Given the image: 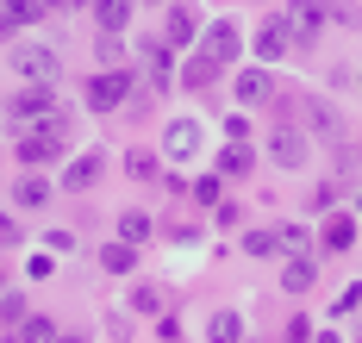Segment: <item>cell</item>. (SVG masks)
Returning a JSON list of instances; mask_svg holds the SVG:
<instances>
[{"mask_svg":"<svg viewBox=\"0 0 362 343\" xmlns=\"http://www.w3.org/2000/svg\"><path fill=\"white\" fill-rule=\"evenodd\" d=\"M238 50H244V32H238L231 19H213V32H206V56L225 69V63H238Z\"/></svg>","mask_w":362,"mask_h":343,"instance_id":"ba28073f","label":"cell"},{"mask_svg":"<svg viewBox=\"0 0 362 343\" xmlns=\"http://www.w3.org/2000/svg\"><path fill=\"white\" fill-rule=\"evenodd\" d=\"M256 169V156H250V144H244V138H231V150L218 156V175H250Z\"/></svg>","mask_w":362,"mask_h":343,"instance_id":"ac0fdd59","label":"cell"},{"mask_svg":"<svg viewBox=\"0 0 362 343\" xmlns=\"http://www.w3.org/2000/svg\"><path fill=\"white\" fill-rule=\"evenodd\" d=\"M0 325H6V331L25 325V306H19V300H0Z\"/></svg>","mask_w":362,"mask_h":343,"instance_id":"4316f807","label":"cell"},{"mask_svg":"<svg viewBox=\"0 0 362 343\" xmlns=\"http://www.w3.org/2000/svg\"><path fill=\"white\" fill-rule=\"evenodd\" d=\"M288 50H293V19H262V32H256V56L275 63V56H288Z\"/></svg>","mask_w":362,"mask_h":343,"instance_id":"52a82bcc","label":"cell"},{"mask_svg":"<svg viewBox=\"0 0 362 343\" xmlns=\"http://www.w3.org/2000/svg\"><path fill=\"white\" fill-rule=\"evenodd\" d=\"M293 44H313L319 38V25H325V0H293Z\"/></svg>","mask_w":362,"mask_h":343,"instance_id":"30bf717a","label":"cell"},{"mask_svg":"<svg viewBox=\"0 0 362 343\" xmlns=\"http://www.w3.org/2000/svg\"><path fill=\"white\" fill-rule=\"evenodd\" d=\"M37 13H44L37 0H0V32H25Z\"/></svg>","mask_w":362,"mask_h":343,"instance_id":"9a60e30c","label":"cell"},{"mask_svg":"<svg viewBox=\"0 0 362 343\" xmlns=\"http://www.w3.org/2000/svg\"><path fill=\"white\" fill-rule=\"evenodd\" d=\"M50 331H57L50 318H32V325H25V343H50Z\"/></svg>","mask_w":362,"mask_h":343,"instance_id":"83f0119b","label":"cell"},{"mask_svg":"<svg viewBox=\"0 0 362 343\" xmlns=\"http://www.w3.org/2000/svg\"><path fill=\"white\" fill-rule=\"evenodd\" d=\"M100 268H107V275H132V268H138V243H125V237H112L107 250H100Z\"/></svg>","mask_w":362,"mask_h":343,"instance_id":"5bb4252c","label":"cell"},{"mask_svg":"<svg viewBox=\"0 0 362 343\" xmlns=\"http://www.w3.org/2000/svg\"><path fill=\"white\" fill-rule=\"evenodd\" d=\"M94 19H100V32H125V19H132V0H94Z\"/></svg>","mask_w":362,"mask_h":343,"instance_id":"e0dca14e","label":"cell"},{"mask_svg":"<svg viewBox=\"0 0 362 343\" xmlns=\"http://www.w3.org/2000/svg\"><path fill=\"white\" fill-rule=\"evenodd\" d=\"M313 281H319V268L306 263V256H288V268H281V287H288V294H313Z\"/></svg>","mask_w":362,"mask_h":343,"instance_id":"2e32d148","label":"cell"},{"mask_svg":"<svg viewBox=\"0 0 362 343\" xmlns=\"http://www.w3.org/2000/svg\"><path fill=\"white\" fill-rule=\"evenodd\" d=\"M262 144H269V156H275L281 169H306V156H313V138H306L300 125H275Z\"/></svg>","mask_w":362,"mask_h":343,"instance_id":"277c9868","label":"cell"},{"mask_svg":"<svg viewBox=\"0 0 362 343\" xmlns=\"http://www.w3.org/2000/svg\"><path fill=\"white\" fill-rule=\"evenodd\" d=\"M156 6H163V0H156Z\"/></svg>","mask_w":362,"mask_h":343,"instance_id":"1f68e13d","label":"cell"},{"mask_svg":"<svg viewBox=\"0 0 362 343\" xmlns=\"http://www.w3.org/2000/svg\"><path fill=\"white\" fill-rule=\"evenodd\" d=\"M350 243H356V219H344V212L325 219V250H350Z\"/></svg>","mask_w":362,"mask_h":343,"instance_id":"7402d4cb","label":"cell"},{"mask_svg":"<svg viewBox=\"0 0 362 343\" xmlns=\"http://www.w3.org/2000/svg\"><path fill=\"white\" fill-rule=\"evenodd\" d=\"M231 94H238V107H262V100L275 94V76H269V69H244Z\"/></svg>","mask_w":362,"mask_h":343,"instance_id":"7c38bea8","label":"cell"},{"mask_svg":"<svg viewBox=\"0 0 362 343\" xmlns=\"http://www.w3.org/2000/svg\"><path fill=\"white\" fill-rule=\"evenodd\" d=\"M206 337H213V343H244V318H238V312H213Z\"/></svg>","mask_w":362,"mask_h":343,"instance_id":"ffe728a7","label":"cell"},{"mask_svg":"<svg viewBox=\"0 0 362 343\" xmlns=\"http://www.w3.org/2000/svg\"><path fill=\"white\" fill-rule=\"evenodd\" d=\"M244 250H250V256H275V250H281V237H275V231H250V237H244Z\"/></svg>","mask_w":362,"mask_h":343,"instance_id":"484cf974","label":"cell"},{"mask_svg":"<svg viewBox=\"0 0 362 343\" xmlns=\"http://www.w3.org/2000/svg\"><path fill=\"white\" fill-rule=\"evenodd\" d=\"M132 306H138V312H156V306H163V294H156V287H138V294H132Z\"/></svg>","mask_w":362,"mask_h":343,"instance_id":"f1b7e54d","label":"cell"},{"mask_svg":"<svg viewBox=\"0 0 362 343\" xmlns=\"http://www.w3.org/2000/svg\"><path fill=\"white\" fill-rule=\"evenodd\" d=\"M163 156H169V162H194V156H200V119H169Z\"/></svg>","mask_w":362,"mask_h":343,"instance_id":"8992f818","label":"cell"},{"mask_svg":"<svg viewBox=\"0 0 362 343\" xmlns=\"http://www.w3.org/2000/svg\"><path fill=\"white\" fill-rule=\"evenodd\" d=\"M119 237L125 243H150V219L144 212H119Z\"/></svg>","mask_w":362,"mask_h":343,"instance_id":"d4e9b609","label":"cell"},{"mask_svg":"<svg viewBox=\"0 0 362 343\" xmlns=\"http://www.w3.org/2000/svg\"><path fill=\"white\" fill-rule=\"evenodd\" d=\"M37 6H63V0H37Z\"/></svg>","mask_w":362,"mask_h":343,"instance_id":"4dcf8cb0","label":"cell"},{"mask_svg":"<svg viewBox=\"0 0 362 343\" xmlns=\"http://www.w3.org/2000/svg\"><path fill=\"white\" fill-rule=\"evenodd\" d=\"M306 125H313L319 144H337V138H344V119H337V107H325V100H306Z\"/></svg>","mask_w":362,"mask_h":343,"instance_id":"8fae6325","label":"cell"},{"mask_svg":"<svg viewBox=\"0 0 362 343\" xmlns=\"http://www.w3.org/2000/svg\"><path fill=\"white\" fill-rule=\"evenodd\" d=\"M13 76H19V81H44V88H50V81L63 76V56L44 50V44H13Z\"/></svg>","mask_w":362,"mask_h":343,"instance_id":"3957f363","label":"cell"},{"mask_svg":"<svg viewBox=\"0 0 362 343\" xmlns=\"http://www.w3.org/2000/svg\"><path fill=\"white\" fill-rule=\"evenodd\" d=\"M125 175H132V181H156V175H163V162H156L150 150H132V156H125Z\"/></svg>","mask_w":362,"mask_h":343,"instance_id":"cb8c5ba5","label":"cell"},{"mask_svg":"<svg viewBox=\"0 0 362 343\" xmlns=\"http://www.w3.org/2000/svg\"><path fill=\"white\" fill-rule=\"evenodd\" d=\"M125 94H132V76L112 63V69H100V76L88 81V107L94 113H112V107H125Z\"/></svg>","mask_w":362,"mask_h":343,"instance_id":"5b68a950","label":"cell"},{"mask_svg":"<svg viewBox=\"0 0 362 343\" xmlns=\"http://www.w3.org/2000/svg\"><path fill=\"white\" fill-rule=\"evenodd\" d=\"M281 250H293V256H300V250H306V231H293V225H281Z\"/></svg>","mask_w":362,"mask_h":343,"instance_id":"f546056e","label":"cell"},{"mask_svg":"<svg viewBox=\"0 0 362 343\" xmlns=\"http://www.w3.org/2000/svg\"><path fill=\"white\" fill-rule=\"evenodd\" d=\"M194 32H200L194 6H181V0H169V19H163V44H169V50H175V44H194Z\"/></svg>","mask_w":362,"mask_h":343,"instance_id":"9c48e42d","label":"cell"},{"mask_svg":"<svg viewBox=\"0 0 362 343\" xmlns=\"http://www.w3.org/2000/svg\"><path fill=\"white\" fill-rule=\"evenodd\" d=\"M181 81H187V88H213V81H218V63L206 56V50H200V56H194V63L181 69Z\"/></svg>","mask_w":362,"mask_h":343,"instance_id":"44dd1931","label":"cell"},{"mask_svg":"<svg viewBox=\"0 0 362 343\" xmlns=\"http://www.w3.org/2000/svg\"><path fill=\"white\" fill-rule=\"evenodd\" d=\"M13 144H19V162H50V156H63L69 150V113H50V119H37L32 131H19V138H13Z\"/></svg>","mask_w":362,"mask_h":343,"instance_id":"6da1fadb","label":"cell"},{"mask_svg":"<svg viewBox=\"0 0 362 343\" xmlns=\"http://www.w3.org/2000/svg\"><path fill=\"white\" fill-rule=\"evenodd\" d=\"M100 169H107V156H100V150L75 156L69 169H63V188H75V193H81V188H94V181H100Z\"/></svg>","mask_w":362,"mask_h":343,"instance_id":"4fadbf2b","label":"cell"},{"mask_svg":"<svg viewBox=\"0 0 362 343\" xmlns=\"http://www.w3.org/2000/svg\"><path fill=\"white\" fill-rule=\"evenodd\" d=\"M50 113H63V107H57V88H44V81H25V88L6 100V125H13V138L32 131L37 119H50Z\"/></svg>","mask_w":362,"mask_h":343,"instance_id":"7a4b0ae2","label":"cell"},{"mask_svg":"<svg viewBox=\"0 0 362 343\" xmlns=\"http://www.w3.org/2000/svg\"><path fill=\"white\" fill-rule=\"evenodd\" d=\"M144 63H150V81L169 88L175 81V63H169V44H144Z\"/></svg>","mask_w":362,"mask_h":343,"instance_id":"d6986e66","label":"cell"},{"mask_svg":"<svg viewBox=\"0 0 362 343\" xmlns=\"http://www.w3.org/2000/svg\"><path fill=\"white\" fill-rule=\"evenodd\" d=\"M13 200H19V206H44V200H50V181H44V175H25V181H13Z\"/></svg>","mask_w":362,"mask_h":343,"instance_id":"603a6c76","label":"cell"}]
</instances>
